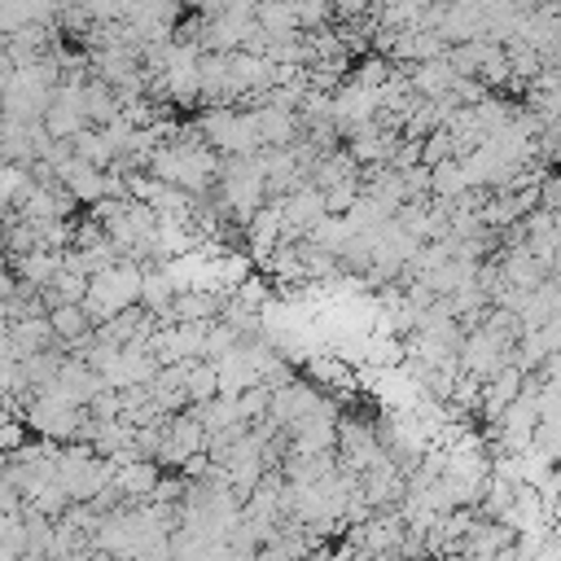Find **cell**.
Masks as SVG:
<instances>
[{"instance_id": "cell-3", "label": "cell", "mask_w": 561, "mask_h": 561, "mask_svg": "<svg viewBox=\"0 0 561 561\" xmlns=\"http://www.w3.org/2000/svg\"><path fill=\"white\" fill-rule=\"evenodd\" d=\"M324 395L316 391V386H307V382H281V386H272L268 391V417L277 421V425H290L294 417H303V412H311L316 404H320Z\"/></svg>"}, {"instance_id": "cell-13", "label": "cell", "mask_w": 561, "mask_h": 561, "mask_svg": "<svg viewBox=\"0 0 561 561\" xmlns=\"http://www.w3.org/2000/svg\"><path fill=\"white\" fill-rule=\"evenodd\" d=\"M294 5V27L298 31H316V27H329L333 23V5L329 0H290Z\"/></svg>"}, {"instance_id": "cell-16", "label": "cell", "mask_w": 561, "mask_h": 561, "mask_svg": "<svg viewBox=\"0 0 561 561\" xmlns=\"http://www.w3.org/2000/svg\"><path fill=\"white\" fill-rule=\"evenodd\" d=\"M84 412H88V417H97V421H115V417L124 412L119 391H115V386H97V391H92V399L84 404Z\"/></svg>"}, {"instance_id": "cell-8", "label": "cell", "mask_w": 561, "mask_h": 561, "mask_svg": "<svg viewBox=\"0 0 561 561\" xmlns=\"http://www.w3.org/2000/svg\"><path fill=\"white\" fill-rule=\"evenodd\" d=\"M251 23H255L264 36H277V40H285V36L298 31V27H294V5H290V0H255Z\"/></svg>"}, {"instance_id": "cell-12", "label": "cell", "mask_w": 561, "mask_h": 561, "mask_svg": "<svg viewBox=\"0 0 561 561\" xmlns=\"http://www.w3.org/2000/svg\"><path fill=\"white\" fill-rule=\"evenodd\" d=\"M184 395H189V404H206L211 395H219V378H215V365H211V360H193V365H189Z\"/></svg>"}, {"instance_id": "cell-10", "label": "cell", "mask_w": 561, "mask_h": 561, "mask_svg": "<svg viewBox=\"0 0 561 561\" xmlns=\"http://www.w3.org/2000/svg\"><path fill=\"white\" fill-rule=\"evenodd\" d=\"M71 154H75L79 163H88V167L105 171V167H110V158H115V145H110L97 128H79V132L71 137Z\"/></svg>"}, {"instance_id": "cell-11", "label": "cell", "mask_w": 561, "mask_h": 561, "mask_svg": "<svg viewBox=\"0 0 561 561\" xmlns=\"http://www.w3.org/2000/svg\"><path fill=\"white\" fill-rule=\"evenodd\" d=\"M466 189H470V180L457 158H443L430 167V197H461Z\"/></svg>"}, {"instance_id": "cell-18", "label": "cell", "mask_w": 561, "mask_h": 561, "mask_svg": "<svg viewBox=\"0 0 561 561\" xmlns=\"http://www.w3.org/2000/svg\"><path fill=\"white\" fill-rule=\"evenodd\" d=\"M447 53V40L438 31H425V27H412V62H434Z\"/></svg>"}, {"instance_id": "cell-7", "label": "cell", "mask_w": 561, "mask_h": 561, "mask_svg": "<svg viewBox=\"0 0 561 561\" xmlns=\"http://www.w3.org/2000/svg\"><path fill=\"white\" fill-rule=\"evenodd\" d=\"M62 268V251H27V255H10V272L36 285H49Z\"/></svg>"}, {"instance_id": "cell-6", "label": "cell", "mask_w": 561, "mask_h": 561, "mask_svg": "<svg viewBox=\"0 0 561 561\" xmlns=\"http://www.w3.org/2000/svg\"><path fill=\"white\" fill-rule=\"evenodd\" d=\"M10 343L23 360V356H36V352H53L58 333L49 329V316H23V320H10Z\"/></svg>"}, {"instance_id": "cell-4", "label": "cell", "mask_w": 561, "mask_h": 561, "mask_svg": "<svg viewBox=\"0 0 561 561\" xmlns=\"http://www.w3.org/2000/svg\"><path fill=\"white\" fill-rule=\"evenodd\" d=\"M158 479H163V466L158 461H145V457L141 461H128V466H115V474H110V483L119 487V496L128 505H145L154 496Z\"/></svg>"}, {"instance_id": "cell-20", "label": "cell", "mask_w": 561, "mask_h": 561, "mask_svg": "<svg viewBox=\"0 0 561 561\" xmlns=\"http://www.w3.org/2000/svg\"><path fill=\"white\" fill-rule=\"evenodd\" d=\"M14 71H18V66H14V58H10L5 49H0V92H5V88L14 84Z\"/></svg>"}, {"instance_id": "cell-9", "label": "cell", "mask_w": 561, "mask_h": 561, "mask_svg": "<svg viewBox=\"0 0 561 561\" xmlns=\"http://www.w3.org/2000/svg\"><path fill=\"white\" fill-rule=\"evenodd\" d=\"M311 246H320V251H329V255H343V246L352 242V224L343 219V215H320L311 229L303 233Z\"/></svg>"}, {"instance_id": "cell-14", "label": "cell", "mask_w": 561, "mask_h": 561, "mask_svg": "<svg viewBox=\"0 0 561 561\" xmlns=\"http://www.w3.org/2000/svg\"><path fill=\"white\" fill-rule=\"evenodd\" d=\"M391 71H395V66H391L386 58H378V53H365V62H360V66H356L347 79H352L356 88H369V92H378V88L391 79Z\"/></svg>"}, {"instance_id": "cell-15", "label": "cell", "mask_w": 561, "mask_h": 561, "mask_svg": "<svg viewBox=\"0 0 561 561\" xmlns=\"http://www.w3.org/2000/svg\"><path fill=\"white\" fill-rule=\"evenodd\" d=\"M320 193H324V215H347V206L360 197V176L339 180V184H329V189H320Z\"/></svg>"}, {"instance_id": "cell-17", "label": "cell", "mask_w": 561, "mask_h": 561, "mask_svg": "<svg viewBox=\"0 0 561 561\" xmlns=\"http://www.w3.org/2000/svg\"><path fill=\"white\" fill-rule=\"evenodd\" d=\"M443 158H452V132H447V128H434V132L421 137V163L434 167V163H443Z\"/></svg>"}, {"instance_id": "cell-19", "label": "cell", "mask_w": 561, "mask_h": 561, "mask_svg": "<svg viewBox=\"0 0 561 561\" xmlns=\"http://www.w3.org/2000/svg\"><path fill=\"white\" fill-rule=\"evenodd\" d=\"M49 285H53V294H58L62 303H79L84 290H88V277H84V272H71V268H58V277H53Z\"/></svg>"}, {"instance_id": "cell-5", "label": "cell", "mask_w": 561, "mask_h": 561, "mask_svg": "<svg viewBox=\"0 0 561 561\" xmlns=\"http://www.w3.org/2000/svg\"><path fill=\"white\" fill-rule=\"evenodd\" d=\"M79 110H84V124H88V128H105L110 119H119L124 101H119L115 88H105L101 79L88 75V79L79 84Z\"/></svg>"}, {"instance_id": "cell-1", "label": "cell", "mask_w": 561, "mask_h": 561, "mask_svg": "<svg viewBox=\"0 0 561 561\" xmlns=\"http://www.w3.org/2000/svg\"><path fill=\"white\" fill-rule=\"evenodd\" d=\"M197 128H202V141L215 154H255L259 150V132H255L251 110L211 105V110H202V115H197Z\"/></svg>"}, {"instance_id": "cell-2", "label": "cell", "mask_w": 561, "mask_h": 561, "mask_svg": "<svg viewBox=\"0 0 561 561\" xmlns=\"http://www.w3.org/2000/svg\"><path fill=\"white\" fill-rule=\"evenodd\" d=\"M255 119V132H259V145H272V150H290L298 137H303V124L294 110H277V105H255L251 110Z\"/></svg>"}]
</instances>
